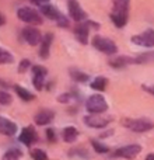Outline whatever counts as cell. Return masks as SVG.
<instances>
[{
    "label": "cell",
    "mask_w": 154,
    "mask_h": 160,
    "mask_svg": "<svg viewBox=\"0 0 154 160\" xmlns=\"http://www.w3.org/2000/svg\"><path fill=\"white\" fill-rule=\"evenodd\" d=\"M130 0H113V8L111 13V20L118 28H122L128 22Z\"/></svg>",
    "instance_id": "6da1fadb"
},
{
    "label": "cell",
    "mask_w": 154,
    "mask_h": 160,
    "mask_svg": "<svg viewBox=\"0 0 154 160\" xmlns=\"http://www.w3.org/2000/svg\"><path fill=\"white\" fill-rule=\"evenodd\" d=\"M85 108L90 114H102L108 110V102L101 94H94L87 100Z\"/></svg>",
    "instance_id": "7a4b0ae2"
},
{
    "label": "cell",
    "mask_w": 154,
    "mask_h": 160,
    "mask_svg": "<svg viewBox=\"0 0 154 160\" xmlns=\"http://www.w3.org/2000/svg\"><path fill=\"white\" fill-rule=\"evenodd\" d=\"M125 127L129 128L133 132H147V131H152L154 128V122L150 121L147 118H137V119H125L123 121Z\"/></svg>",
    "instance_id": "3957f363"
},
{
    "label": "cell",
    "mask_w": 154,
    "mask_h": 160,
    "mask_svg": "<svg viewBox=\"0 0 154 160\" xmlns=\"http://www.w3.org/2000/svg\"><path fill=\"white\" fill-rule=\"evenodd\" d=\"M93 47L95 48V49L101 51V52L107 53V55H113V53H116V51H118L116 44L112 39L104 38V37H99V35H95L93 38Z\"/></svg>",
    "instance_id": "277c9868"
},
{
    "label": "cell",
    "mask_w": 154,
    "mask_h": 160,
    "mask_svg": "<svg viewBox=\"0 0 154 160\" xmlns=\"http://www.w3.org/2000/svg\"><path fill=\"white\" fill-rule=\"evenodd\" d=\"M17 17L27 24H42L41 14L31 7H20L17 10Z\"/></svg>",
    "instance_id": "5b68a950"
},
{
    "label": "cell",
    "mask_w": 154,
    "mask_h": 160,
    "mask_svg": "<svg viewBox=\"0 0 154 160\" xmlns=\"http://www.w3.org/2000/svg\"><path fill=\"white\" fill-rule=\"evenodd\" d=\"M83 121L90 128H105L112 121V117H99L98 114H90V115H85Z\"/></svg>",
    "instance_id": "8992f818"
},
{
    "label": "cell",
    "mask_w": 154,
    "mask_h": 160,
    "mask_svg": "<svg viewBox=\"0 0 154 160\" xmlns=\"http://www.w3.org/2000/svg\"><path fill=\"white\" fill-rule=\"evenodd\" d=\"M132 42L139 47H146V48H153L154 47V30L149 28L144 32L135 35L132 38Z\"/></svg>",
    "instance_id": "52a82bcc"
},
{
    "label": "cell",
    "mask_w": 154,
    "mask_h": 160,
    "mask_svg": "<svg viewBox=\"0 0 154 160\" xmlns=\"http://www.w3.org/2000/svg\"><path fill=\"white\" fill-rule=\"evenodd\" d=\"M67 8H69V14L75 21L83 22L87 18V13L81 8L77 0H67Z\"/></svg>",
    "instance_id": "ba28073f"
},
{
    "label": "cell",
    "mask_w": 154,
    "mask_h": 160,
    "mask_svg": "<svg viewBox=\"0 0 154 160\" xmlns=\"http://www.w3.org/2000/svg\"><path fill=\"white\" fill-rule=\"evenodd\" d=\"M142 152V146L140 145H126L123 148H119L115 152V156H119V158H125V159H135L139 153Z\"/></svg>",
    "instance_id": "9c48e42d"
},
{
    "label": "cell",
    "mask_w": 154,
    "mask_h": 160,
    "mask_svg": "<svg viewBox=\"0 0 154 160\" xmlns=\"http://www.w3.org/2000/svg\"><path fill=\"white\" fill-rule=\"evenodd\" d=\"M48 70L44 66H34L32 68V83L34 87L36 90H42L44 88V83H45V76H46Z\"/></svg>",
    "instance_id": "30bf717a"
},
{
    "label": "cell",
    "mask_w": 154,
    "mask_h": 160,
    "mask_svg": "<svg viewBox=\"0 0 154 160\" xmlns=\"http://www.w3.org/2000/svg\"><path fill=\"white\" fill-rule=\"evenodd\" d=\"M22 38L30 45H38L42 41V35L39 32V30H36L34 27H25L22 30Z\"/></svg>",
    "instance_id": "8fae6325"
},
{
    "label": "cell",
    "mask_w": 154,
    "mask_h": 160,
    "mask_svg": "<svg viewBox=\"0 0 154 160\" xmlns=\"http://www.w3.org/2000/svg\"><path fill=\"white\" fill-rule=\"evenodd\" d=\"M0 133L6 136H13L17 133V125L7 118L0 117Z\"/></svg>",
    "instance_id": "7c38bea8"
},
{
    "label": "cell",
    "mask_w": 154,
    "mask_h": 160,
    "mask_svg": "<svg viewBox=\"0 0 154 160\" xmlns=\"http://www.w3.org/2000/svg\"><path fill=\"white\" fill-rule=\"evenodd\" d=\"M18 139H20V142H22V143L25 145V146H31V145L36 141V133H35V131H34V128L32 127L24 128V129L21 131V133H20Z\"/></svg>",
    "instance_id": "4fadbf2b"
},
{
    "label": "cell",
    "mask_w": 154,
    "mask_h": 160,
    "mask_svg": "<svg viewBox=\"0 0 154 160\" xmlns=\"http://www.w3.org/2000/svg\"><path fill=\"white\" fill-rule=\"evenodd\" d=\"M52 41H53L52 34H45V35L42 37L41 48H39V55H41L42 59L49 58V51H51V47H52Z\"/></svg>",
    "instance_id": "5bb4252c"
},
{
    "label": "cell",
    "mask_w": 154,
    "mask_h": 160,
    "mask_svg": "<svg viewBox=\"0 0 154 160\" xmlns=\"http://www.w3.org/2000/svg\"><path fill=\"white\" fill-rule=\"evenodd\" d=\"M88 22L84 21V22H80L75 27V35L76 38L79 39L81 44H87L88 41Z\"/></svg>",
    "instance_id": "9a60e30c"
},
{
    "label": "cell",
    "mask_w": 154,
    "mask_h": 160,
    "mask_svg": "<svg viewBox=\"0 0 154 160\" xmlns=\"http://www.w3.org/2000/svg\"><path fill=\"white\" fill-rule=\"evenodd\" d=\"M53 117H55V114H53V111L51 110H41L38 114H35V117H34V121H35L36 125H48L51 121L53 119Z\"/></svg>",
    "instance_id": "2e32d148"
},
{
    "label": "cell",
    "mask_w": 154,
    "mask_h": 160,
    "mask_svg": "<svg viewBox=\"0 0 154 160\" xmlns=\"http://www.w3.org/2000/svg\"><path fill=\"white\" fill-rule=\"evenodd\" d=\"M109 66L115 68V69H121V68H125L128 66L129 63H137L136 59L133 58H129V56H116V58H111L108 61Z\"/></svg>",
    "instance_id": "e0dca14e"
},
{
    "label": "cell",
    "mask_w": 154,
    "mask_h": 160,
    "mask_svg": "<svg viewBox=\"0 0 154 160\" xmlns=\"http://www.w3.org/2000/svg\"><path fill=\"white\" fill-rule=\"evenodd\" d=\"M41 13L44 14L45 17H48V18H51V20H55V21H58V18L62 16L60 11L52 4L41 6Z\"/></svg>",
    "instance_id": "ac0fdd59"
},
{
    "label": "cell",
    "mask_w": 154,
    "mask_h": 160,
    "mask_svg": "<svg viewBox=\"0 0 154 160\" xmlns=\"http://www.w3.org/2000/svg\"><path fill=\"white\" fill-rule=\"evenodd\" d=\"M77 136H79V131L75 127H66L63 129V141L67 142V143L75 142L77 139Z\"/></svg>",
    "instance_id": "d6986e66"
},
{
    "label": "cell",
    "mask_w": 154,
    "mask_h": 160,
    "mask_svg": "<svg viewBox=\"0 0 154 160\" xmlns=\"http://www.w3.org/2000/svg\"><path fill=\"white\" fill-rule=\"evenodd\" d=\"M69 73H70V76H72V79L79 83H84L90 79V76H88L87 73L81 72V70H79V69H75V68H72V69L69 70Z\"/></svg>",
    "instance_id": "ffe728a7"
},
{
    "label": "cell",
    "mask_w": 154,
    "mask_h": 160,
    "mask_svg": "<svg viewBox=\"0 0 154 160\" xmlns=\"http://www.w3.org/2000/svg\"><path fill=\"white\" fill-rule=\"evenodd\" d=\"M14 90H16L17 96H18L21 100H24V101H31V100L35 98V96H34L32 93H30L27 88L21 87V86H14Z\"/></svg>",
    "instance_id": "44dd1931"
},
{
    "label": "cell",
    "mask_w": 154,
    "mask_h": 160,
    "mask_svg": "<svg viewBox=\"0 0 154 160\" xmlns=\"http://www.w3.org/2000/svg\"><path fill=\"white\" fill-rule=\"evenodd\" d=\"M107 82L108 80L105 78H102V76H99V78H97L95 80H94L93 83H91V88L93 90H97V91H104L105 87H107Z\"/></svg>",
    "instance_id": "7402d4cb"
},
{
    "label": "cell",
    "mask_w": 154,
    "mask_h": 160,
    "mask_svg": "<svg viewBox=\"0 0 154 160\" xmlns=\"http://www.w3.org/2000/svg\"><path fill=\"white\" fill-rule=\"evenodd\" d=\"M22 156L21 150L18 149H10L3 155V159L2 160H20V158Z\"/></svg>",
    "instance_id": "603a6c76"
},
{
    "label": "cell",
    "mask_w": 154,
    "mask_h": 160,
    "mask_svg": "<svg viewBox=\"0 0 154 160\" xmlns=\"http://www.w3.org/2000/svg\"><path fill=\"white\" fill-rule=\"evenodd\" d=\"M14 58L10 52H7L6 49L0 48V65H7V63H13Z\"/></svg>",
    "instance_id": "cb8c5ba5"
},
{
    "label": "cell",
    "mask_w": 154,
    "mask_h": 160,
    "mask_svg": "<svg viewBox=\"0 0 154 160\" xmlns=\"http://www.w3.org/2000/svg\"><path fill=\"white\" fill-rule=\"evenodd\" d=\"M91 145H93L94 150H95V152H98V153H108V152H109V148H108L107 145L99 143V142L95 141V139H93V141H91Z\"/></svg>",
    "instance_id": "d4e9b609"
},
{
    "label": "cell",
    "mask_w": 154,
    "mask_h": 160,
    "mask_svg": "<svg viewBox=\"0 0 154 160\" xmlns=\"http://www.w3.org/2000/svg\"><path fill=\"white\" fill-rule=\"evenodd\" d=\"M13 102V97H11L10 93H7V91H3L0 90V104L2 105H8Z\"/></svg>",
    "instance_id": "484cf974"
},
{
    "label": "cell",
    "mask_w": 154,
    "mask_h": 160,
    "mask_svg": "<svg viewBox=\"0 0 154 160\" xmlns=\"http://www.w3.org/2000/svg\"><path fill=\"white\" fill-rule=\"evenodd\" d=\"M31 158L34 160H49L48 159V155L41 149H34L32 152H31Z\"/></svg>",
    "instance_id": "4316f807"
},
{
    "label": "cell",
    "mask_w": 154,
    "mask_h": 160,
    "mask_svg": "<svg viewBox=\"0 0 154 160\" xmlns=\"http://www.w3.org/2000/svg\"><path fill=\"white\" fill-rule=\"evenodd\" d=\"M30 66H31L30 61H28V59H22V61L20 62V65H18V72H20V73L27 72V70L30 69Z\"/></svg>",
    "instance_id": "83f0119b"
},
{
    "label": "cell",
    "mask_w": 154,
    "mask_h": 160,
    "mask_svg": "<svg viewBox=\"0 0 154 160\" xmlns=\"http://www.w3.org/2000/svg\"><path fill=\"white\" fill-rule=\"evenodd\" d=\"M56 22H58V25H59V27H63V28L69 27V20H67L66 17L63 16V14H62L60 17H59V18H58V21H56Z\"/></svg>",
    "instance_id": "f1b7e54d"
},
{
    "label": "cell",
    "mask_w": 154,
    "mask_h": 160,
    "mask_svg": "<svg viewBox=\"0 0 154 160\" xmlns=\"http://www.w3.org/2000/svg\"><path fill=\"white\" fill-rule=\"evenodd\" d=\"M70 98H72V96L66 93V94H62V96H59V97H58V101H59V102H62V104H63V102L66 104V102H69V101H70Z\"/></svg>",
    "instance_id": "f546056e"
},
{
    "label": "cell",
    "mask_w": 154,
    "mask_h": 160,
    "mask_svg": "<svg viewBox=\"0 0 154 160\" xmlns=\"http://www.w3.org/2000/svg\"><path fill=\"white\" fill-rule=\"evenodd\" d=\"M46 135H48V141L49 142H55L56 141V136H55V131L53 129H46Z\"/></svg>",
    "instance_id": "4dcf8cb0"
},
{
    "label": "cell",
    "mask_w": 154,
    "mask_h": 160,
    "mask_svg": "<svg viewBox=\"0 0 154 160\" xmlns=\"http://www.w3.org/2000/svg\"><path fill=\"white\" fill-rule=\"evenodd\" d=\"M31 2L34 3V4H36V6H45V4H49V2L51 0H31Z\"/></svg>",
    "instance_id": "1f68e13d"
},
{
    "label": "cell",
    "mask_w": 154,
    "mask_h": 160,
    "mask_svg": "<svg viewBox=\"0 0 154 160\" xmlns=\"http://www.w3.org/2000/svg\"><path fill=\"white\" fill-rule=\"evenodd\" d=\"M143 88L147 91V93H150L154 96V86H143Z\"/></svg>",
    "instance_id": "d6a6232c"
},
{
    "label": "cell",
    "mask_w": 154,
    "mask_h": 160,
    "mask_svg": "<svg viewBox=\"0 0 154 160\" xmlns=\"http://www.w3.org/2000/svg\"><path fill=\"white\" fill-rule=\"evenodd\" d=\"M113 133V129H109L108 132H104V133H101V138H109L111 135Z\"/></svg>",
    "instance_id": "836d02e7"
},
{
    "label": "cell",
    "mask_w": 154,
    "mask_h": 160,
    "mask_svg": "<svg viewBox=\"0 0 154 160\" xmlns=\"http://www.w3.org/2000/svg\"><path fill=\"white\" fill-rule=\"evenodd\" d=\"M146 160H154V153H150V155L146 156Z\"/></svg>",
    "instance_id": "e575fe53"
},
{
    "label": "cell",
    "mask_w": 154,
    "mask_h": 160,
    "mask_svg": "<svg viewBox=\"0 0 154 160\" xmlns=\"http://www.w3.org/2000/svg\"><path fill=\"white\" fill-rule=\"evenodd\" d=\"M6 22V20H4V17L2 16V14H0V25H3Z\"/></svg>",
    "instance_id": "d590c367"
}]
</instances>
